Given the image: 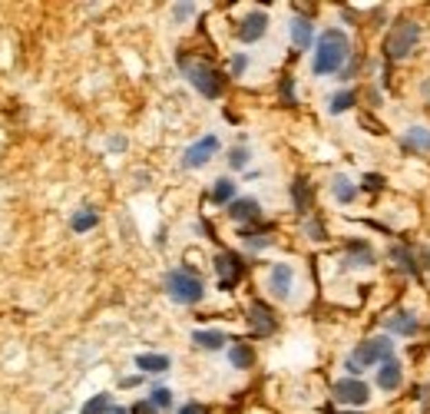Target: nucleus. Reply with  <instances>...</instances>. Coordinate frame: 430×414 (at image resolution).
Wrapping results in <instances>:
<instances>
[{
    "label": "nucleus",
    "mask_w": 430,
    "mask_h": 414,
    "mask_svg": "<svg viewBox=\"0 0 430 414\" xmlns=\"http://www.w3.org/2000/svg\"><path fill=\"white\" fill-rule=\"evenodd\" d=\"M347 57H351V40H347V33L338 30V27H331V30H325L318 37V50H314L311 70L318 77L338 73V70L347 63Z\"/></svg>",
    "instance_id": "1"
},
{
    "label": "nucleus",
    "mask_w": 430,
    "mask_h": 414,
    "mask_svg": "<svg viewBox=\"0 0 430 414\" xmlns=\"http://www.w3.org/2000/svg\"><path fill=\"white\" fill-rule=\"evenodd\" d=\"M179 66H182V73L189 77V83H192V86H196L205 99H218V97H222V73L212 70L205 60H196V63H192L189 57H182Z\"/></svg>",
    "instance_id": "2"
},
{
    "label": "nucleus",
    "mask_w": 430,
    "mask_h": 414,
    "mask_svg": "<svg viewBox=\"0 0 430 414\" xmlns=\"http://www.w3.org/2000/svg\"><path fill=\"white\" fill-rule=\"evenodd\" d=\"M420 43V27L413 23V20H397L391 33L384 37V53H387V60H404V57H411V50Z\"/></svg>",
    "instance_id": "3"
},
{
    "label": "nucleus",
    "mask_w": 430,
    "mask_h": 414,
    "mask_svg": "<svg viewBox=\"0 0 430 414\" xmlns=\"http://www.w3.org/2000/svg\"><path fill=\"white\" fill-rule=\"evenodd\" d=\"M165 288H169V295L176 298V302H182V305H196V302H202V295H205L202 279L192 275L189 268H172V272L165 275Z\"/></svg>",
    "instance_id": "4"
},
{
    "label": "nucleus",
    "mask_w": 430,
    "mask_h": 414,
    "mask_svg": "<svg viewBox=\"0 0 430 414\" xmlns=\"http://www.w3.org/2000/svg\"><path fill=\"white\" fill-rule=\"evenodd\" d=\"M351 358L361 364V368H367V364H384L387 358H394V338H391V335H371V338H364L361 345L354 348Z\"/></svg>",
    "instance_id": "5"
},
{
    "label": "nucleus",
    "mask_w": 430,
    "mask_h": 414,
    "mask_svg": "<svg viewBox=\"0 0 430 414\" xmlns=\"http://www.w3.org/2000/svg\"><path fill=\"white\" fill-rule=\"evenodd\" d=\"M334 397H338L341 404L361 408V404H367V397H371V388H367L361 378H341V381H334Z\"/></svg>",
    "instance_id": "6"
},
{
    "label": "nucleus",
    "mask_w": 430,
    "mask_h": 414,
    "mask_svg": "<svg viewBox=\"0 0 430 414\" xmlns=\"http://www.w3.org/2000/svg\"><path fill=\"white\" fill-rule=\"evenodd\" d=\"M215 152H218V139H215V136H202L198 143H192V146L185 149V156H182V166H185V169H198V166L209 163Z\"/></svg>",
    "instance_id": "7"
},
{
    "label": "nucleus",
    "mask_w": 430,
    "mask_h": 414,
    "mask_svg": "<svg viewBox=\"0 0 430 414\" xmlns=\"http://www.w3.org/2000/svg\"><path fill=\"white\" fill-rule=\"evenodd\" d=\"M215 268H218V285L222 288H235L238 279H242V262H238V255H232V252H218L215 255Z\"/></svg>",
    "instance_id": "8"
},
{
    "label": "nucleus",
    "mask_w": 430,
    "mask_h": 414,
    "mask_svg": "<svg viewBox=\"0 0 430 414\" xmlns=\"http://www.w3.org/2000/svg\"><path fill=\"white\" fill-rule=\"evenodd\" d=\"M265 30H268V14H265V10H252V14L242 20V27H238V40L255 43V40L265 37Z\"/></svg>",
    "instance_id": "9"
},
{
    "label": "nucleus",
    "mask_w": 430,
    "mask_h": 414,
    "mask_svg": "<svg viewBox=\"0 0 430 414\" xmlns=\"http://www.w3.org/2000/svg\"><path fill=\"white\" fill-rule=\"evenodd\" d=\"M291 282H295L291 265H275L272 275H268V288H272V295L275 298H288L291 295Z\"/></svg>",
    "instance_id": "10"
},
{
    "label": "nucleus",
    "mask_w": 430,
    "mask_h": 414,
    "mask_svg": "<svg viewBox=\"0 0 430 414\" xmlns=\"http://www.w3.org/2000/svg\"><path fill=\"white\" fill-rule=\"evenodd\" d=\"M400 381H404V368H400V362H397V358H387V362L380 364V371H378V388L380 391H397Z\"/></svg>",
    "instance_id": "11"
},
{
    "label": "nucleus",
    "mask_w": 430,
    "mask_h": 414,
    "mask_svg": "<svg viewBox=\"0 0 430 414\" xmlns=\"http://www.w3.org/2000/svg\"><path fill=\"white\" fill-rule=\"evenodd\" d=\"M252 328H255V335H272V331H275V325H278V322H275V315L268 312V308H265L262 302H252Z\"/></svg>",
    "instance_id": "12"
},
{
    "label": "nucleus",
    "mask_w": 430,
    "mask_h": 414,
    "mask_svg": "<svg viewBox=\"0 0 430 414\" xmlns=\"http://www.w3.org/2000/svg\"><path fill=\"white\" fill-rule=\"evenodd\" d=\"M258 215H262V206L255 199H235L229 206V219H235V222H255Z\"/></svg>",
    "instance_id": "13"
},
{
    "label": "nucleus",
    "mask_w": 430,
    "mask_h": 414,
    "mask_svg": "<svg viewBox=\"0 0 430 414\" xmlns=\"http://www.w3.org/2000/svg\"><path fill=\"white\" fill-rule=\"evenodd\" d=\"M291 40H295L298 50H308L314 43V27L308 17H295L291 20Z\"/></svg>",
    "instance_id": "14"
},
{
    "label": "nucleus",
    "mask_w": 430,
    "mask_h": 414,
    "mask_svg": "<svg viewBox=\"0 0 430 414\" xmlns=\"http://www.w3.org/2000/svg\"><path fill=\"white\" fill-rule=\"evenodd\" d=\"M387 328L394 331V335H417V328H420V325H417V315L404 312V308H400V312H394L391 318H387Z\"/></svg>",
    "instance_id": "15"
},
{
    "label": "nucleus",
    "mask_w": 430,
    "mask_h": 414,
    "mask_svg": "<svg viewBox=\"0 0 430 414\" xmlns=\"http://www.w3.org/2000/svg\"><path fill=\"white\" fill-rule=\"evenodd\" d=\"M400 146L413 149V152H427V149H430V130H424V126H413V130H407V132H404V139H400Z\"/></svg>",
    "instance_id": "16"
},
{
    "label": "nucleus",
    "mask_w": 430,
    "mask_h": 414,
    "mask_svg": "<svg viewBox=\"0 0 430 414\" xmlns=\"http://www.w3.org/2000/svg\"><path fill=\"white\" fill-rule=\"evenodd\" d=\"M331 189H334V199L338 202H354V196H358V186L347 179V176H334V182H331Z\"/></svg>",
    "instance_id": "17"
},
{
    "label": "nucleus",
    "mask_w": 430,
    "mask_h": 414,
    "mask_svg": "<svg viewBox=\"0 0 430 414\" xmlns=\"http://www.w3.org/2000/svg\"><path fill=\"white\" fill-rule=\"evenodd\" d=\"M136 364H139V371H152V375L169 371V358L165 355H136Z\"/></svg>",
    "instance_id": "18"
},
{
    "label": "nucleus",
    "mask_w": 430,
    "mask_h": 414,
    "mask_svg": "<svg viewBox=\"0 0 430 414\" xmlns=\"http://www.w3.org/2000/svg\"><path fill=\"white\" fill-rule=\"evenodd\" d=\"M192 342L198 348H205V351H218V348H225V335L222 331H196Z\"/></svg>",
    "instance_id": "19"
},
{
    "label": "nucleus",
    "mask_w": 430,
    "mask_h": 414,
    "mask_svg": "<svg viewBox=\"0 0 430 414\" xmlns=\"http://www.w3.org/2000/svg\"><path fill=\"white\" fill-rule=\"evenodd\" d=\"M354 103H358V97H354V90H341V93H334L328 103L331 113H347V110H354Z\"/></svg>",
    "instance_id": "20"
},
{
    "label": "nucleus",
    "mask_w": 430,
    "mask_h": 414,
    "mask_svg": "<svg viewBox=\"0 0 430 414\" xmlns=\"http://www.w3.org/2000/svg\"><path fill=\"white\" fill-rule=\"evenodd\" d=\"M212 202H218V206H232V202H235V182H232V179H218V182H215Z\"/></svg>",
    "instance_id": "21"
},
{
    "label": "nucleus",
    "mask_w": 430,
    "mask_h": 414,
    "mask_svg": "<svg viewBox=\"0 0 430 414\" xmlns=\"http://www.w3.org/2000/svg\"><path fill=\"white\" fill-rule=\"evenodd\" d=\"M229 362L235 364V368H252L255 364V351L248 345H232L229 348Z\"/></svg>",
    "instance_id": "22"
},
{
    "label": "nucleus",
    "mask_w": 430,
    "mask_h": 414,
    "mask_svg": "<svg viewBox=\"0 0 430 414\" xmlns=\"http://www.w3.org/2000/svg\"><path fill=\"white\" fill-rule=\"evenodd\" d=\"M291 193H295V209L298 213H305V209L311 206V186H308V179H295Z\"/></svg>",
    "instance_id": "23"
},
{
    "label": "nucleus",
    "mask_w": 430,
    "mask_h": 414,
    "mask_svg": "<svg viewBox=\"0 0 430 414\" xmlns=\"http://www.w3.org/2000/svg\"><path fill=\"white\" fill-rule=\"evenodd\" d=\"M347 248H351V262L354 265H374V252L367 248V242H347Z\"/></svg>",
    "instance_id": "24"
},
{
    "label": "nucleus",
    "mask_w": 430,
    "mask_h": 414,
    "mask_svg": "<svg viewBox=\"0 0 430 414\" xmlns=\"http://www.w3.org/2000/svg\"><path fill=\"white\" fill-rule=\"evenodd\" d=\"M96 222H99V215L93 213V209H80V213L73 215V222H70V226H73V232H90Z\"/></svg>",
    "instance_id": "25"
},
{
    "label": "nucleus",
    "mask_w": 430,
    "mask_h": 414,
    "mask_svg": "<svg viewBox=\"0 0 430 414\" xmlns=\"http://www.w3.org/2000/svg\"><path fill=\"white\" fill-rule=\"evenodd\" d=\"M391 255H394L397 262L404 265V272H411V275H420V265L413 262V255H411V248H407V246H394V252H391Z\"/></svg>",
    "instance_id": "26"
},
{
    "label": "nucleus",
    "mask_w": 430,
    "mask_h": 414,
    "mask_svg": "<svg viewBox=\"0 0 430 414\" xmlns=\"http://www.w3.org/2000/svg\"><path fill=\"white\" fill-rule=\"evenodd\" d=\"M110 411H113V408H110V395H96L83 404L80 414H110Z\"/></svg>",
    "instance_id": "27"
},
{
    "label": "nucleus",
    "mask_w": 430,
    "mask_h": 414,
    "mask_svg": "<svg viewBox=\"0 0 430 414\" xmlns=\"http://www.w3.org/2000/svg\"><path fill=\"white\" fill-rule=\"evenodd\" d=\"M245 163H248V146H235L229 152V166L232 169H245Z\"/></svg>",
    "instance_id": "28"
},
{
    "label": "nucleus",
    "mask_w": 430,
    "mask_h": 414,
    "mask_svg": "<svg viewBox=\"0 0 430 414\" xmlns=\"http://www.w3.org/2000/svg\"><path fill=\"white\" fill-rule=\"evenodd\" d=\"M149 401H152L156 408H169V404H172V395H169L165 388H156V391H152V397H149Z\"/></svg>",
    "instance_id": "29"
},
{
    "label": "nucleus",
    "mask_w": 430,
    "mask_h": 414,
    "mask_svg": "<svg viewBox=\"0 0 430 414\" xmlns=\"http://www.w3.org/2000/svg\"><path fill=\"white\" fill-rule=\"evenodd\" d=\"M245 242H248V248H268L272 246L268 235H245Z\"/></svg>",
    "instance_id": "30"
},
{
    "label": "nucleus",
    "mask_w": 430,
    "mask_h": 414,
    "mask_svg": "<svg viewBox=\"0 0 430 414\" xmlns=\"http://www.w3.org/2000/svg\"><path fill=\"white\" fill-rule=\"evenodd\" d=\"M245 63H248V57L235 53V57H232V73H235V77H242V73H245Z\"/></svg>",
    "instance_id": "31"
},
{
    "label": "nucleus",
    "mask_w": 430,
    "mask_h": 414,
    "mask_svg": "<svg viewBox=\"0 0 430 414\" xmlns=\"http://www.w3.org/2000/svg\"><path fill=\"white\" fill-rule=\"evenodd\" d=\"M179 414H209V411H205V404H196V401H192V404H185Z\"/></svg>",
    "instance_id": "32"
},
{
    "label": "nucleus",
    "mask_w": 430,
    "mask_h": 414,
    "mask_svg": "<svg viewBox=\"0 0 430 414\" xmlns=\"http://www.w3.org/2000/svg\"><path fill=\"white\" fill-rule=\"evenodd\" d=\"M364 186H371V189H384V179H380V176H364Z\"/></svg>",
    "instance_id": "33"
},
{
    "label": "nucleus",
    "mask_w": 430,
    "mask_h": 414,
    "mask_svg": "<svg viewBox=\"0 0 430 414\" xmlns=\"http://www.w3.org/2000/svg\"><path fill=\"white\" fill-rule=\"evenodd\" d=\"M281 97L288 99V103H295V97H291V80H281Z\"/></svg>",
    "instance_id": "34"
},
{
    "label": "nucleus",
    "mask_w": 430,
    "mask_h": 414,
    "mask_svg": "<svg viewBox=\"0 0 430 414\" xmlns=\"http://www.w3.org/2000/svg\"><path fill=\"white\" fill-rule=\"evenodd\" d=\"M189 14H192V3H176V17H179V20Z\"/></svg>",
    "instance_id": "35"
},
{
    "label": "nucleus",
    "mask_w": 430,
    "mask_h": 414,
    "mask_svg": "<svg viewBox=\"0 0 430 414\" xmlns=\"http://www.w3.org/2000/svg\"><path fill=\"white\" fill-rule=\"evenodd\" d=\"M305 229L311 232L314 239H321V235H325V229H321V226H318V222H308V226H305Z\"/></svg>",
    "instance_id": "36"
},
{
    "label": "nucleus",
    "mask_w": 430,
    "mask_h": 414,
    "mask_svg": "<svg viewBox=\"0 0 430 414\" xmlns=\"http://www.w3.org/2000/svg\"><path fill=\"white\" fill-rule=\"evenodd\" d=\"M110 414H132V411H126V408H113Z\"/></svg>",
    "instance_id": "37"
},
{
    "label": "nucleus",
    "mask_w": 430,
    "mask_h": 414,
    "mask_svg": "<svg viewBox=\"0 0 430 414\" xmlns=\"http://www.w3.org/2000/svg\"><path fill=\"white\" fill-rule=\"evenodd\" d=\"M347 414H361V411H347Z\"/></svg>",
    "instance_id": "38"
}]
</instances>
